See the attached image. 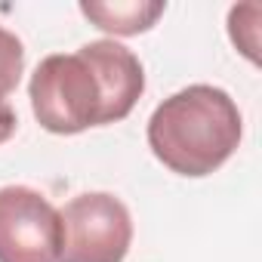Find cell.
<instances>
[{
  "mask_svg": "<svg viewBox=\"0 0 262 262\" xmlns=\"http://www.w3.org/2000/svg\"><path fill=\"white\" fill-rule=\"evenodd\" d=\"M244 120L237 102L210 83H191L164 99L148 117V148L176 176L216 173L241 145Z\"/></svg>",
  "mask_w": 262,
  "mask_h": 262,
  "instance_id": "1",
  "label": "cell"
},
{
  "mask_svg": "<svg viewBox=\"0 0 262 262\" xmlns=\"http://www.w3.org/2000/svg\"><path fill=\"white\" fill-rule=\"evenodd\" d=\"M28 99L47 133L74 136L90 126H102V90L80 53L47 56L31 74Z\"/></svg>",
  "mask_w": 262,
  "mask_h": 262,
  "instance_id": "2",
  "label": "cell"
},
{
  "mask_svg": "<svg viewBox=\"0 0 262 262\" xmlns=\"http://www.w3.org/2000/svg\"><path fill=\"white\" fill-rule=\"evenodd\" d=\"M59 262H123L133 244V216L108 191H86L59 210Z\"/></svg>",
  "mask_w": 262,
  "mask_h": 262,
  "instance_id": "3",
  "label": "cell"
},
{
  "mask_svg": "<svg viewBox=\"0 0 262 262\" xmlns=\"http://www.w3.org/2000/svg\"><path fill=\"white\" fill-rule=\"evenodd\" d=\"M59 210L28 185L0 188V262H59Z\"/></svg>",
  "mask_w": 262,
  "mask_h": 262,
  "instance_id": "4",
  "label": "cell"
},
{
  "mask_svg": "<svg viewBox=\"0 0 262 262\" xmlns=\"http://www.w3.org/2000/svg\"><path fill=\"white\" fill-rule=\"evenodd\" d=\"M102 90V126L123 120L145 93V68L133 50L117 40H90L77 50Z\"/></svg>",
  "mask_w": 262,
  "mask_h": 262,
  "instance_id": "5",
  "label": "cell"
},
{
  "mask_svg": "<svg viewBox=\"0 0 262 262\" xmlns=\"http://www.w3.org/2000/svg\"><path fill=\"white\" fill-rule=\"evenodd\" d=\"M164 0H83L80 13L102 31L117 37H133L151 31L155 22L164 16Z\"/></svg>",
  "mask_w": 262,
  "mask_h": 262,
  "instance_id": "6",
  "label": "cell"
},
{
  "mask_svg": "<svg viewBox=\"0 0 262 262\" xmlns=\"http://www.w3.org/2000/svg\"><path fill=\"white\" fill-rule=\"evenodd\" d=\"M259 16H262L259 4H241V7H231V13H228L231 43L250 62H259Z\"/></svg>",
  "mask_w": 262,
  "mask_h": 262,
  "instance_id": "7",
  "label": "cell"
},
{
  "mask_svg": "<svg viewBox=\"0 0 262 262\" xmlns=\"http://www.w3.org/2000/svg\"><path fill=\"white\" fill-rule=\"evenodd\" d=\"M22 71H25V47L13 31L0 25V93L10 96L19 86Z\"/></svg>",
  "mask_w": 262,
  "mask_h": 262,
  "instance_id": "8",
  "label": "cell"
},
{
  "mask_svg": "<svg viewBox=\"0 0 262 262\" xmlns=\"http://www.w3.org/2000/svg\"><path fill=\"white\" fill-rule=\"evenodd\" d=\"M16 126H19V120H16V111H13V105H10V99L0 93V145H4L13 133H16Z\"/></svg>",
  "mask_w": 262,
  "mask_h": 262,
  "instance_id": "9",
  "label": "cell"
}]
</instances>
